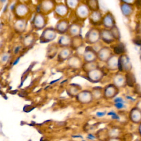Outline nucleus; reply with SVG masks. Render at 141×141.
<instances>
[{
  "instance_id": "f257e3e1",
  "label": "nucleus",
  "mask_w": 141,
  "mask_h": 141,
  "mask_svg": "<svg viewBox=\"0 0 141 141\" xmlns=\"http://www.w3.org/2000/svg\"><path fill=\"white\" fill-rule=\"evenodd\" d=\"M133 66L130 57L127 54H124L118 56V72L126 74L132 71Z\"/></svg>"
},
{
  "instance_id": "f03ea898",
  "label": "nucleus",
  "mask_w": 141,
  "mask_h": 141,
  "mask_svg": "<svg viewBox=\"0 0 141 141\" xmlns=\"http://www.w3.org/2000/svg\"><path fill=\"white\" fill-rule=\"evenodd\" d=\"M84 42L89 46H93L100 41V29L92 27L87 32L84 37Z\"/></svg>"
},
{
  "instance_id": "7ed1b4c3",
  "label": "nucleus",
  "mask_w": 141,
  "mask_h": 141,
  "mask_svg": "<svg viewBox=\"0 0 141 141\" xmlns=\"http://www.w3.org/2000/svg\"><path fill=\"white\" fill-rule=\"evenodd\" d=\"M103 92L104 99L106 100H111L117 97L120 93V89L111 83L103 87Z\"/></svg>"
},
{
  "instance_id": "20e7f679",
  "label": "nucleus",
  "mask_w": 141,
  "mask_h": 141,
  "mask_svg": "<svg viewBox=\"0 0 141 141\" xmlns=\"http://www.w3.org/2000/svg\"><path fill=\"white\" fill-rule=\"evenodd\" d=\"M91 12L85 3H79L75 10V15L79 21L83 22L89 18Z\"/></svg>"
},
{
  "instance_id": "39448f33",
  "label": "nucleus",
  "mask_w": 141,
  "mask_h": 141,
  "mask_svg": "<svg viewBox=\"0 0 141 141\" xmlns=\"http://www.w3.org/2000/svg\"><path fill=\"white\" fill-rule=\"evenodd\" d=\"M105 76V73L100 67L96 68L86 73V77L90 82L94 83L100 82Z\"/></svg>"
},
{
  "instance_id": "423d86ee",
  "label": "nucleus",
  "mask_w": 141,
  "mask_h": 141,
  "mask_svg": "<svg viewBox=\"0 0 141 141\" xmlns=\"http://www.w3.org/2000/svg\"><path fill=\"white\" fill-rule=\"evenodd\" d=\"M120 8L122 15L127 18H131L135 11L134 4L127 2L126 1H120Z\"/></svg>"
},
{
  "instance_id": "0eeeda50",
  "label": "nucleus",
  "mask_w": 141,
  "mask_h": 141,
  "mask_svg": "<svg viewBox=\"0 0 141 141\" xmlns=\"http://www.w3.org/2000/svg\"><path fill=\"white\" fill-rule=\"evenodd\" d=\"M82 59L84 62H90L98 61L97 52L93 49L92 46H88L85 48Z\"/></svg>"
},
{
  "instance_id": "6e6552de",
  "label": "nucleus",
  "mask_w": 141,
  "mask_h": 141,
  "mask_svg": "<svg viewBox=\"0 0 141 141\" xmlns=\"http://www.w3.org/2000/svg\"><path fill=\"white\" fill-rule=\"evenodd\" d=\"M113 54H114V52L111 47L104 45L97 52L98 61L105 63Z\"/></svg>"
},
{
  "instance_id": "1a4fd4ad",
  "label": "nucleus",
  "mask_w": 141,
  "mask_h": 141,
  "mask_svg": "<svg viewBox=\"0 0 141 141\" xmlns=\"http://www.w3.org/2000/svg\"><path fill=\"white\" fill-rule=\"evenodd\" d=\"M57 33L55 28H47L43 32L40 37L41 43H49L54 40L56 38Z\"/></svg>"
},
{
  "instance_id": "9d476101",
  "label": "nucleus",
  "mask_w": 141,
  "mask_h": 141,
  "mask_svg": "<svg viewBox=\"0 0 141 141\" xmlns=\"http://www.w3.org/2000/svg\"><path fill=\"white\" fill-rule=\"evenodd\" d=\"M76 100L82 104H88L94 101L93 95L90 90H83L76 96Z\"/></svg>"
},
{
  "instance_id": "9b49d317",
  "label": "nucleus",
  "mask_w": 141,
  "mask_h": 141,
  "mask_svg": "<svg viewBox=\"0 0 141 141\" xmlns=\"http://www.w3.org/2000/svg\"><path fill=\"white\" fill-rule=\"evenodd\" d=\"M101 25L104 27V28L107 29H110L116 25L115 17L111 11H107L104 14Z\"/></svg>"
},
{
  "instance_id": "f8f14e48",
  "label": "nucleus",
  "mask_w": 141,
  "mask_h": 141,
  "mask_svg": "<svg viewBox=\"0 0 141 141\" xmlns=\"http://www.w3.org/2000/svg\"><path fill=\"white\" fill-rule=\"evenodd\" d=\"M56 4L52 1H43L39 5L38 13L43 14L44 15H47L54 11Z\"/></svg>"
},
{
  "instance_id": "ddd939ff",
  "label": "nucleus",
  "mask_w": 141,
  "mask_h": 141,
  "mask_svg": "<svg viewBox=\"0 0 141 141\" xmlns=\"http://www.w3.org/2000/svg\"><path fill=\"white\" fill-rule=\"evenodd\" d=\"M84 61L82 57L77 54H73L67 60V65L73 69H80L82 68Z\"/></svg>"
},
{
  "instance_id": "4468645a",
  "label": "nucleus",
  "mask_w": 141,
  "mask_h": 141,
  "mask_svg": "<svg viewBox=\"0 0 141 141\" xmlns=\"http://www.w3.org/2000/svg\"><path fill=\"white\" fill-rule=\"evenodd\" d=\"M103 16L104 15L101 10L91 12L89 18H88L89 23L92 26H94V27L100 26L102 24Z\"/></svg>"
},
{
  "instance_id": "2eb2a0df",
  "label": "nucleus",
  "mask_w": 141,
  "mask_h": 141,
  "mask_svg": "<svg viewBox=\"0 0 141 141\" xmlns=\"http://www.w3.org/2000/svg\"><path fill=\"white\" fill-rule=\"evenodd\" d=\"M112 83L116 85L120 89L121 88H125L127 86L125 74L117 71L112 77Z\"/></svg>"
},
{
  "instance_id": "dca6fc26",
  "label": "nucleus",
  "mask_w": 141,
  "mask_h": 141,
  "mask_svg": "<svg viewBox=\"0 0 141 141\" xmlns=\"http://www.w3.org/2000/svg\"><path fill=\"white\" fill-rule=\"evenodd\" d=\"M55 17L61 19H64L69 12V8L63 4H56L54 11Z\"/></svg>"
},
{
  "instance_id": "f3484780",
  "label": "nucleus",
  "mask_w": 141,
  "mask_h": 141,
  "mask_svg": "<svg viewBox=\"0 0 141 141\" xmlns=\"http://www.w3.org/2000/svg\"><path fill=\"white\" fill-rule=\"evenodd\" d=\"M15 14L18 19H24V17L29 13V9L28 6L24 4H19L14 8Z\"/></svg>"
},
{
  "instance_id": "a211bd4d",
  "label": "nucleus",
  "mask_w": 141,
  "mask_h": 141,
  "mask_svg": "<svg viewBox=\"0 0 141 141\" xmlns=\"http://www.w3.org/2000/svg\"><path fill=\"white\" fill-rule=\"evenodd\" d=\"M100 41L107 45H110L116 42L110 29H107L104 28L100 29Z\"/></svg>"
},
{
  "instance_id": "6ab92c4d",
  "label": "nucleus",
  "mask_w": 141,
  "mask_h": 141,
  "mask_svg": "<svg viewBox=\"0 0 141 141\" xmlns=\"http://www.w3.org/2000/svg\"><path fill=\"white\" fill-rule=\"evenodd\" d=\"M33 27L35 29L40 30L45 27L46 24L45 15L39 13H37L34 16L33 21Z\"/></svg>"
},
{
  "instance_id": "aec40b11",
  "label": "nucleus",
  "mask_w": 141,
  "mask_h": 141,
  "mask_svg": "<svg viewBox=\"0 0 141 141\" xmlns=\"http://www.w3.org/2000/svg\"><path fill=\"white\" fill-rule=\"evenodd\" d=\"M70 26L68 21L66 19H62L57 22L55 29L57 33L63 35L67 33Z\"/></svg>"
},
{
  "instance_id": "412c9836",
  "label": "nucleus",
  "mask_w": 141,
  "mask_h": 141,
  "mask_svg": "<svg viewBox=\"0 0 141 141\" xmlns=\"http://www.w3.org/2000/svg\"><path fill=\"white\" fill-rule=\"evenodd\" d=\"M129 118L133 123H141V109L137 106L132 107L129 113Z\"/></svg>"
},
{
  "instance_id": "4be33fe9",
  "label": "nucleus",
  "mask_w": 141,
  "mask_h": 141,
  "mask_svg": "<svg viewBox=\"0 0 141 141\" xmlns=\"http://www.w3.org/2000/svg\"><path fill=\"white\" fill-rule=\"evenodd\" d=\"M118 56L113 54L111 57L105 62L106 67L110 71L115 72L118 71Z\"/></svg>"
},
{
  "instance_id": "5701e85b",
  "label": "nucleus",
  "mask_w": 141,
  "mask_h": 141,
  "mask_svg": "<svg viewBox=\"0 0 141 141\" xmlns=\"http://www.w3.org/2000/svg\"><path fill=\"white\" fill-rule=\"evenodd\" d=\"M82 26L78 23H73L71 24L67 32V34L71 38H74L81 35L82 32Z\"/></svg>"
},
{
  "instance_id": "b1692460",
  "label": "nucleus",
  "mask_w": 141,
  "mask_h": 141,
  "mask_svg": "<svg viewBox=\"0 0 141 141\" xmlns=\"http://www.w3.org/2000/svg\"><path fill=\"white\" fill-rule=\"evenodd\" d=\"M73 50L71 48H62L58 54V60L59 62H63L68 60L73 55Z\"/></svg>"
},
{
  "instance_id": "393cba45",
  "label": "nucleus",
  "mask_w": 141,
  "mask_h": 141,
  "mask_svg": "<svg viewBox=\"0 0 141 141\" xmlns=\"http://www.w3.org/2000/svg\"><path fill=\"white\" fill-rule=\"evenodd\" d=\"M72 43V38L67 34L60 36L58 40V44L62 48H70Z\"/></svg>"
},
{
  "instance_id": "a878e982",
  "label": "nucleus",
  "mask_w": 141,
  "mask_h": 141,
  "mask_svg": "<svg viewBox=\"0 0 141 141\" xmlns=\"http://www.w3.org/2000/svg\"><path fill=\"white\" fill-rule=\"evenodd\" d=\"M84 40L82 35L78 36L74 38H72V43L70 48L73 50H78L80 48L84 46Z\"/></svg>"
},
{
  "instance_id": "bb28decb",
  "label": "nucleus",
  "mask_w": 141,
  "mask_h": 141,
  "mask_svg": "<svg viewBox=\"0 0 141 141\" xmlns=\"http://www.w3.org/2000/svg\"><path fill=\"white\" fill-rule=\"evenodd\" d=\"M91 92L93 95L94 100H100L104 99L103 87L100 86H96L92 88Z\"/></svg>"
},
{
  "instance_id": "cd10ccee",
  "label": "nucleus",
  "mask_w": 141,
  "mask_h": 141,
  "mask_svg": "<svg viewBox=\"0 0 141 141\" xmlns=\"http://www.w3.org/2000/svg\"><path fill=\"white\" fill-rule=\"evenodd\" d=\"M26 27L27 21L25 19H18L14 24L15 30L19 33H22L25 31Z\"/></svg>"
},
{
  "instance_id": "c85d7f7f",
  "label": "nucleus",
  "mask_w": 141,
  "mask_h": 141,
  "mask_svg": "<svg viewBox=\"0 0 141 141\" xmlns=\"http://www.w3.org/2000/svg\"><path fill=\"white\" fill-rule=\"evenodd\" d=\"M100 67L99 66V63L98 61L94 62H84L83 65L82 69L85 72V73L88 72L92 71L93 70H95L96 68H98Z\"/></svg>"
},
{
  "instance_id": "c756f323",
  "label": "nucleus",
  "mask_w": 141,
  "mask_h": 141,
  "mask_svg": "<svg viewBox=\"0 0 141 141\" xmlns=\"http://www.w3.org/2000/svg\"><path fill=\"white\" fill-rule=\"evenodd\" d=\"M126 77V85L129 87H134L136 85V78L134 74L131 72L125 74Z\"/></svg>"
},
{
  "instance_id": "7c9ffc66",
  "label": "nucleus",
  "mask_w": 141,
  "mask_h": 141,
  "mask_svg": "<svg viewBox=\"0 0 141 141\" xmlns=\"http://www.w3.org/2000/svg\"><path fill=\"white\" fill-rule=\"evenodd\" d=\"M85 4L89 8L90 12H94V11H99L100 10V4L99 1L96 0H88L85 1Z\"/></svg>"
},
{
  "instance_id": "2f4dec72",
  "label": "nucleus",
  "mask_w": 141,
  "mask_h": 141,
  "mask_svg": "<svg viewBox=\"0 0 141 141\" xmlns=\"http://www.w3.org/2000/svg\"><path fill=\"white\" fill-rule=\"evenodd\" d=\"M113 52H114V54L116 55L117 56H120V55L126 54V48L125 45H123V43H121L119 42V43L117 44L116 46H115V48H114V50Z\"/></svg>"
},
{
  "instance_id": "473e14b6",
  "label": "nucleus",
  "mask_w": 141,
  "mask_h": 141,
  "mask_svg": "<svg viewBox=\"0 0 141 141\" xmlns=\"http://www.w3.org/2000/svg\"><path fill=\"white\" fill-rule=\"evenodd\" d=\"M110 32H111V34L113 36V37L115 39L116 41L117 42H120L121 39V35L120 31V29L118 28V27L117 26V25H116L114 27H113L112 28L110 29Z\"/></svg>"
},
{
  "instance_id": "72a5a7b5",
  "label": "nucleus",
  "mask_w": 141,
  "mask_h": 141,
  "mask_svg": "<svg viewBox=\"0 0 141 141\" xmlns=\"http://www.w3.org/2000/svg\"><path fill=\"white\" fill-rule=\"evenodd\" d=\"M80 2L77 0H67L65 1V5L67 6L69 10H74L76 9V8L79 4Z\"/></svg>"
},
{
  "instance_id": "f704fd0d",
  "label": "nucleus",
  "mask_w": 141,
  "mask_h": 141,
  "mask_svg": "<svg viewBox=\"0 0 141 141\" xmlns=\"http://www.w3.org/2000/svg\"><path fill=\"white\" fill-rule=\"evenodd\" d=\"M114 105L118 109H122L125 106L123 99L121 97H116L114 99Z\"/></svg>"
},
{
  "instance_id": "c9c22d12",
  "label": "nucleus",
  "mask_w": 141,
  "mask_h": 141,
  "mask_svg": "<svg viewBox=\"0 0 141 141\" xmlns=\"http://www.w3.org/2000/svg\"><path fill=\"white\" fill-rule=\"evenodd\" d=\"M34 35L33 34H30L27 35L23 39V44L25 46H29L32 45V44L34 43Z\"/></svg>"
},
{
  "instance_id": "e433bc0d",
  "label": "nucleus",
  "mask_w": 141,
  "mask_h": 141,
  "mask_svg": "<svg viewBox=\"0 0 141 141\" xmlns=\"http://www.w3.org/2000/svg\"><path fill=\"white\" fill-rule=\"evenodd\" d=\"M10 54L8 53H5L2 55V56L1 57V61L2 63L7 62L10 59Z\"/></svg>"
},
{
  "instance_id": "4c0bfd02",
  "label": "nucleus",
  "mask_w": 141,
  "mask_h": 141,
  "mask_svg": "<svg viewBox=\"0 0 141 141\" xmlns=\"http://www.w3.org/2000/svg\"><path fill=\"white\" fill-rule=\"evenodd\" d=\"M136 32L138 34L141 35V21L137 23L136 26Z\"/></svg>"
},
{
  "instance_id": "58836bf2",
  "label": "nucleus",
  "mask_w": 141,
  "mask_h": 141,
  "mask_svg": "<svg viewBox=\"0 0 141 141\" xmlns=\"http://www.w3.org/2000/svg\"><path fill=\"white\" fill-rule=\"evenodd\" d=\"M105 115V112H98V113H96V115L98 116L99 117H103Z\"/></svg>"
},
{
  "instance_id": "ea45409f",
  "label": "nucleus",
  "mask_w": 141,
  "mask_h": 141,
  "mask_svg": "<svg viewBox=\"0 0 141 141\" xmlns=\"http://www.w3.org/2000/svg\"><path fill=\"white\" fill-rule=\"evenodd\" d=\"M88 138L90 140H93V139H94L95 137L94 136L93 134H88Z\"/></svg>"
},
{
  "instance_id": "a19ab883",
  "label": "nucleus",
  "mask_w": 141,
  "mask_h": 141,
  "mask_svg": "<svg viewBox=\"0 0 141 141\" xmlns=\"http://www.w3.org/2000/svg\"><path fill=\"white\" fill-rule=\"evenodd\" d=\"M73 138H82V136H80V135H78V136H72Z\"/></svg>"
},
{
  "instance_id": "79ce46f5",
  "label": "nucleus",
  "mask_w": 141,
  "mask_h": 141,
  "mask_svg": "<svg viewBox=\"0 0 141 141\" xmlns=\"http://www.w3.org/2000/svg\"><path fill=\"white\" fill-rule=\"evenodd\" d=\"M139 131H140V133L141 134V123H140V126H139Z\"/></svg>"
}]
</instances>
